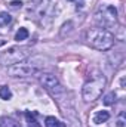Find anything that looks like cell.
Wrapping results in <instances>:
<instances>
[{
	"instance_id": "obj_1",
	"label": "cell",
	"mask_w": 126,
	"mask_h": 127,
	"mask_svg": "<svg viewBox=\"0 0 126 127\" xmlns=\"http://www.w3.org/2000/svg\"><path fill=\"white\" fill-rule=\"evenodd\" d=\"M86 40L98 50H108L114 44V35L104 28H91L86 32Z\"/></svg>"
},
{
	"instance_id": "obj_2",
	"label": "cell",
	"mask_w": 126,
	"mask_h": 127,
	"mask_svg": "<svg viewBox=\"0 0 126 127\" xmlns=\"http://www.w3.org/2000/svg\"><path fill=\"white\" fill-rule=\"evenodd\" d=\"M104 87H105V78L101 74L94 75V78L86 81L82 89V96H83L85 102H92L95 99H98L102 93Z\"/></svg>"
},
{
	"instance_id": "obj_3",
	"label": "cell",
	"mask_w": 126,
	"mask_h": 127,
	"mask_svg": "<svg viewBox=\"0 0 126 127\" xmlns=\"http://www.w3.org/2000/svg\"><path fill=\"white\" fill-rule=\"evenodd\" d=\"M95 22L98 24V28L110 30L117 24V10L116 7L110 4H104L98 9L95 13Z\"/></svg>"
},
{
	"instance_id": "obj_4",
	"label": "cell",
	"mask_w": 126,
	"mask_h": 127,
	"mask_svg": "<svg viewBox=\"0 0 126 127\" xmlns=\"http://www.w3.org/2000/svg\"><path fill=\"white\" fill-rule=\"evenodd\" d=\"M30 52L27 49H19V47H10L9 50L0 53V65H15L21 61L27 59Z\"/></svg>"
},
{
	"instance_id": "obj_5",
	"label": "cell",
	"mask_w": 126,
	"mask_h": 127,
	"mask_svg": "<svg viewBox=\"0 0 126 127\" xmlns=\"http://www.w3.org/2000/svg\"><path fill=\"white\" fill-rule=\"evenodd\" d=\"M40 83L54 97H58V96H61L64 93V87L61 86L60 80L54 74H49V72L42 74L40 75Z\"/></svg>"
},
{
	"instance_id": "obj_6",
	"label": "cell",
	"mask_w": 126,
	"mask_h": 127,
	"mask_svg": "<svg viewBox=\"0 0 126 127\" xmlns=\"http://www.w3.org/2000/svg\"><path fill=\"white\" fill-rule=\"evenodd\" d=\"M9 75L12 77H28L37 72V68H33L31 65H22V64H15L7 68Z\"/></svg>"
},
{
	"instance_id": "obj_7",
	"label": "cell",
	"mask_w": 126,
	"mask_h": 127,
	"mask_svg": "<svg viewBox=\"0 0 126 127\" xmlns=\"http://www.w3.org/2000/svg\"><path fill=\"white\" fill-rule=\"evenodd\" d=\"M108 118H110L108 111H98L94 117V123L95 124H101V123H105Z\"/></svg>"
},
{
	"instance_id": "obj_8",
	"label": "cell",
	"mask_w": 126,
	"mask_h": 127,
	"mask_svg": "<svg viewBox=\"0 0 126 127\" xmlns=\"http://www.w3.org/2000/svg\"><path fill=\"white\" fill-rule=\"evenodd\" d=\"M25 120H27V123H28V127H42L40 126V123L36 120V115L33 114V112H25Z\"/></svg>"
},
{
	"instance_id": "obj_9",
	"label": "cell",
	"mask_w": 126,
	"mask_h": 127,
	"mask_svg": "<svg viewBox=\"0 0 126 127\" xmlns=\"http://www.w3.org/2000/svg\"><path fill=\"white\" fill-rule=\"evenodd\" d=\"M46 127H65L63 121H58L55 117H46Z\"/></svg>"
},
{
	"instance_id": "obj_10",
	"label": "cell",
	"mask_w": 126,
	"mask_h": 127,
	"mask_svg": "<svg viewBox=\"0 0 126 127\" xmlns=\"http://www.w3.org/2000/svg\"><path fill=\"white\" fill-rule=\"evenodd\" d=\"M28 37V30L27 28H19L16 34H15V40L16 41H22V40H25Z\"/></svg>"
},
{
	"instance_id": "obj_11",
	"label": "cell",
	"mask_w": 126,
	"mask_h": 127,
	"mask_svg": "<svg viewBox=\"0 0 126 127\" xmlns=\"http://www.w3.org/2000/svg\"><path fill=\"white\" fill-rule=\"evenodd\" d=\"M10 21H12V16H10L7 12H0V27L7 25Z\"/></svg>"
},
{
	"instance_id": "obj_12",
	"label": "cell",
	"mask_w": 126,
	"mask_h": 127,
	"mask_svg": "<svg viewBox=\"0 0 126 127\" xmlns=\"http://www.w3.org/2000/svg\"><path fill=\"white\" fill-rule=\"evenodd\" d=\"M0 97L4 99V100H9V99L12 97V92L9 90L7 86H1V87H0Z\"/></svg>"
},
{
	"instance_id": "obj_13",
	"label": "cell",
	"mask_w": 126,
	"mask_h": 127,
	"mask_svg": "<svg viewBox=\"0 0 126 127\" xmlns=\"http://www.w3.org/2000/svg\"><path fill=\"white\" fill-rule=\"evenodd\" d=\"M15 126V121L7 118V117H1L0 118V127H13Z\"/></svg>"
},
{
	"instance_id": "obj_14",
	"label": "cell",
	"mask_w": 126,
	"mask_h": 127,
	"mask_svg": "<svg viewBox=\"0 0 126 127\" xmlns=\"http://www.w3.org/2000/svg\"><path fill=\"white\" fill-rule=\"evenodd\" d=\"M114 100H116V95L114 93H108V95L104 96V105H113L114 103Z\"/></svg>"
},
{
	"instance_id": "obj_15",
	"label": "cell",
	"mask_w": 126,
	"mask_h": 127,
	"mask_svg": "<svg viewBox=\"0 0 126 127\" xmlns=\"http://www.w3.org/2000/svg\"><path fill=\"white\" fill-rule=\"evenodd\" d=\"M117 127H125V112H122L117 118Z\"/></svg>"
},
{
	"instance_id": "obj_16",
	"label": "cell",
	"mask_w": 126,
	"mask_h": 127,
	"mask_svg": "<svg viewBox=\"0 0 126 127\" xmlns=\"http://www.w3.org/2000/svg\"><path fill=\"white\" fill-rule=\"evenodd\" d=\"M21 4H22V1H12L10 3V7L16 9V7H21Z\"/></svg>"
},
{
	"instance_id": "obj_17",
	"label": "cell",
	"mask_w": 126,
	"mask_h": 127,
	"mask_svg": "<svg viewBox=\"0 0 126 127\" xmlns=\"http://www.w3.org/2000/svg\"><path fill=\"white\" fill-rule=\"evenodd\" d=\"M4 43H6V40H3V38H0V46H3Z\"/></svg>"
},
{
	"instance_id": "obj_18",
	"label": "cell",
	"mask_w": 126,
	"mask_h": 127,
	"mask_svg": "<svg viewBox=\"0 0 126 127\" xmlns=\"http://www.w3.org/2000/svg\"><path fill=\"white\" fill-rule=\"evenodd\" d=\"M13 127H21V126H19V124H18V123H15V126H13Z\"/></svg>"
},
{
	"instance_id": "obj_19",
	"label": "cell",
	"mask_w": 126,
	"mask_h": 127,
	"mask_svg": "<svg viewBox=\"0 0 126 127\" xmlns=\"http://www.w3.org/2000/svg\"><path fill=\"white\" fill-rule=\"evenodd\" d=\"M68 1H74V0H68Z\"/></svg>"
}]
</instances>
